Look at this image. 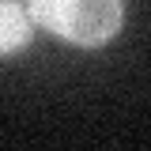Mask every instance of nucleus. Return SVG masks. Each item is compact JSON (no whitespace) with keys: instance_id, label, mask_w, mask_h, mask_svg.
<instances>
[{"instance_id":"f257e3e1","label":"nucleus","mask_w":151,"mask_h":151,"mask_svg":"<svg viewBox=\"0 0 151 151\" xmlns=\"http://www.w3.org/2000/svg\"><path fill=\"white\" fill-rule=\"evenodd\" d=\"M30 19L53 30L68 45L98 49L117 38L125 23V4L121 0H30Z\"/></svg>"},{"instance_id":"f03ea898","label":"nucleus","mask_w":151,"mask_h":151,"mask_svg":"<svg viewBox=\"0 0 151 151\" xmlns=\"http://www.w3.org/2000/svg\"><path fill=\"white\" fill-rule=\"evenodd\" d=\"M34 34V19L30 8H23L15 0H0V57H12L30 45Z\"/></svg>"}]
</instances>
